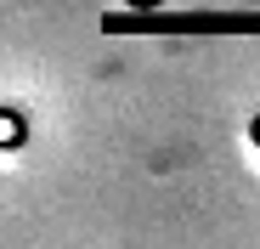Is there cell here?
<instances>
[{
  "label": "cell",
  "mask_w": 260,
  "mask_h": 249,
  "mask_svg": "<svg viewBox=\"0 0 260 249\" xmlns=\"http://www.w3.org/2000/svg\"><path fill=\"white\" fill-rule=\"evenodd\" d=\"M23 142V119L17 113H0V147H17Z\"/></svg>",
  "instance_id": "cell-1"
}]
</instances>
